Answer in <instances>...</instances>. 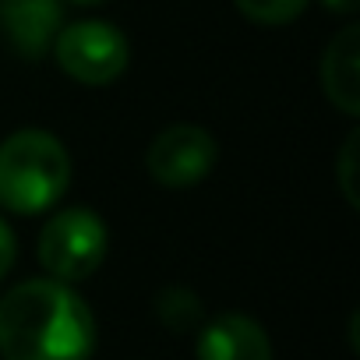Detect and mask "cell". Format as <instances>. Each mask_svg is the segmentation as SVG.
<instances>
[{
  "instance_id": "52a82bcc",
  "label": "cell",
  "mask_w": 360,
  "mask_h": 360,
  "mask_svg": "<svg viewBox=\"0 0 360 360\" xmlns=\"http://www.w3.org/2000/svg\"><path fill=\"white\" fill-rule=\"evenodd\" d=\"M195 353L198 360H272V339L251 314L226 311L202 325Z\"/></svg>"
},
{
  "instance_id": "6da1fadb",
  "label": "cell",
  "mask_w": 360,
  "mask_h": 360,
  "mask_svg": "<svg viewBox=\"0 0 360 360\" xmlns=\"http://www.w3.org/2000/svg\"><path fill=\"white\" fill-rule=\"evenodd\" d=\"M92 349L96 318L71 283L25 279L0 297L4 360H89Z\"/></svg>"
},
{
  "instance_id": "5b68a950",
  "label": "cell",
  "mask_w": 360,
  "mask_h": 360,
  "mask_svg": "<svg viewBox=\"0 0 360 360\" xmlns=\"http://www.w3.org/2000/svg\"><path fill=\"white\" fill-rule=\"evenodd\" d=\"M216 162H219V141L212 131H205L198 124H173V127L159 131L145 155L148 176L173 191L202 184L216 169Z\"/></svg>"
},
{
  "instance_id": "8992f818",
  "label": "cell",
  "mask_w": 360,
  "mask_h": 360,
  "mask_svg": "<svg viewBox=\"0 0 360 360\" xmlns=\"http://www.w3.org/2000/svg\"><path fill=\"white\" fill-rule=\"evenodd\" d=\"M64 29L60 0H0V32L25 60H43Z\"/></svg>"
},
{
  "instance_id": "9c48e42d",
  "label": "cell",
  "mask_w": 360,
  "mask_h": 360,
  "mask_svg": "<svg viewBox=\"0 0 360 360\" xmlns=\"http://www.w3.org/2000/svg\"><path fill=\"white\" fill-rule=\"evenodd\" d=\"M155 314L169 332H191L205 321V307L188 286H166L155 297Z\"/></svg>"
},
{
  "instance_id": "4fadbf2b",
  "label": "cell",
  "mask_w": 360,
  "mask_h": 360,
  "mask_svg": "<svg viewBox=\"0 0 360 360\" xmlns=\"http://www.w3.org/2000/svg\"><path fill=\"white\" fill-rule=\"evenodd\" d=\"M321 4H325V11H332V15H356L360 0H321Z\"/></svg>"
},
{
  "instance_id": "30bf717a",
  "label": "cell",
  "mask_w": 360,
  "mask_h": 360,
  "mask_svg": "<svg viewBox=\"0 0 360 360\" xmlns=\"http://www.w3.org/2000/svg\"><path fill=\"white\" fill-rule=\"evenodd\" d=\"M237 11L255 22V25H265V29H279V25H293L311 0H233Z\"/></svg>"
},
{
  "instance_id": "7a4b0ae2",
  "label": "cell",
  "mask_w": 360,
  "mask_h": 360,
  "mask_svg": "<svg viewBox=\"0 0 360 360\" xmlns=\"http://www.w3.org/2000/svg\"><path fill=\"white\" fill-rule=\"evenodd\" d=\"M71 188V155L53 131L22 127L0 141V209L50 212Z\"/></svg>"
},
{
  "instance_id": "8fae6325",
  "label": "cell",
  "mask_w": 360,
  "mask_h": 360,
  "mask_svg": "<svg viewBox=\"0 0 360 360\" xmlns=\"http://www.w3.org/2000/svg\"><path fill=\"white\" fill-rule=\"evenodd\" d=\"M356 145H360V131H349L339 148V159H335V180H339V191L349 209L360 205V198H356Z\"/></svg>"
},
{
  "instance_id": "3957f363",
  "label": "cell",
  "mask_w": 360,
  "mask_h": 360,
  "mask_svg": "<svg viewBox=\"0 0 360 360\" xmlns=\"http://www.w3.org/2000/svg\"><path fill=\"white\" fill-rule=\"evenodd\" d=\"M110 251V230L99 212L85 205L60 209L50 216V223L39 233V265L50 272V279L60 283H82L89 279Z\"/></svg>"
},
{
  "instance_id": "ba28073f",
  "label": "cell",
  "mask_w": 360,
  "mask_h": 360,
  "mask_svg": "<svg viewBox=\"0 0 360 360\" xmlns=\"http://www.w3.org/2000/svg\"><path fill=\"white\" fill-rule=\"evenodd\" d=\"M321 92L342 117H360V25L339 29L321 53Z\"/></svg>"
},
{
  "instance_id": "7c38bea8",
  "label": "cell",
  "mask_w": 360,
  "mask_h": 360,
  "mask_svg": "<svg viewBox=\"0 0 360 360\" xmlns=\"http://www.w3.org/2000/svg\"><path fill=\"white\" fill-rule=\"evenodd\" d=\"M15 262H18V237H15L11 223L0 216V279L15 269Z\"/></svg>"
},
{
  "instance_id": "5bb4252c",
  "label": "cell",
  "mask_w": 360,
  "mask_h": 360,
  "mask_svg": "<svg viewBox=\"0 0 360 360\" xmlns=\"http://www.w3.org/2000/svg\"><path fill=\"white\" fill-rule=\"evenodd\" d=\"M71 4H78V8H96V4H106V0H71Z\"/></svg>"
},
{
  "instance_id": "277c9868",
  "label": "cell",
  "mask_w": 360,
  "mask_h": 360,
  "mask_svg": "<svg viewBox=\"0 0 360 360\" xmlns=\"http://www.w3.org/2000/svg\"><path fill=\"white\" fill-rule=\"evenodd\" d=\"M50 50H53V60L60 64V71L71 82L89 85V89L113 85L131 64L127 36L117 25L99 22V18L64 25Z\"/></svg>"
}]
</instances>
